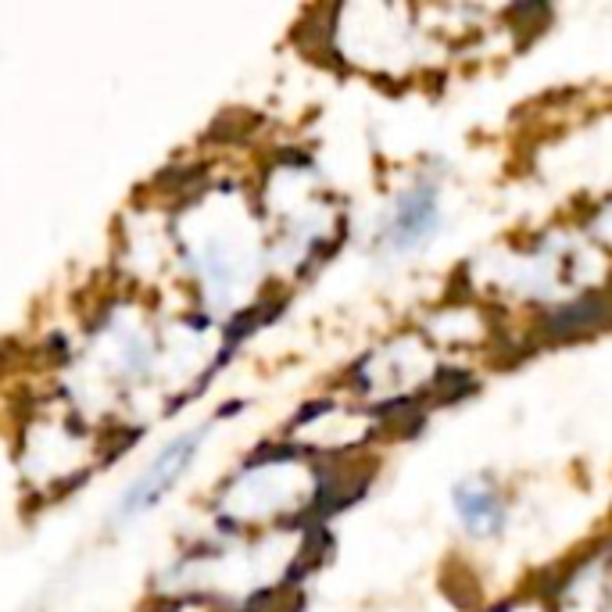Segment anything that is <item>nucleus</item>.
I'll return each instance as SVG.
<instances>
[{
  "label": "nucleus",
  "mask_w": 612,
  "mask_h": 612,
  "mask_svg": "<svg viewBox=\"0 0 612 612\" xmlns=\"http://www.w3.org/2000/svg\"><path fill=\"white\" fill-rule=\"evenodd\" d=\"M438 223H441L438 190H433L430 183H416L408 194L398 197V204H394L390 223L384 229V243L398 254L416 251L438 234Z\"/></svg>",
  "instance_id": "nucleus-1"
},
{
  "label": "nucleus",
  "mask_w": 612,
  "mask_h": 612,
  "mask_svg": "<svg viewBox=\"0 0 612 612\" xmlns=\"http://www.w3.org/2000/svg\"><path fill=\"white\" fill-rule=\"evenodd\" d=\"M201 441H204V430L186 433V438H180L175 444H169L166 452L158 455L155 466L144 473V480L133 484V491L126 495V501H122V512H126V515L144 512V509H151L155 501H158L161 495H166V491H172V484L186 473L190 458L197 455Z\"/></svg>",
  "instance_id": "nucleus-2"
},
{
  "label": "nucleus",
  "mask_w": 612,
  "mask_h": 612,
  "mask_svg": "<svg viewBox=\"0 0 612 612\" xmlns=\"http://www.w3.org/2000/svg\"><path fill=\"white\" fill-rule=\"evenodd\" d=\"M609 316H612L609 297L588 294V297H580V302H574V305H563V308L548 311L544 322H541V333L548 340H574L580 333L598 330L602 322H609Z\"/></svg>",
  "instance_id": "nucleus-3"
},
{
  "label": "nucleus",
  "mask_w": 612,
  "mask_h": 612,
  "mask_svg": "<svg viewBox=\"0 0 612 612\" xmlns=\"http://www.w3.org/2000/svg\"><path fill=\"white\" fill-rule=\"evenodd\" d=\"M452 498H455V512L462 526H466L473 537H495L506 530V509H501V501L491 487L458 484Z\"/></svg>",
  "instance_id": "nucleus-4"
}]
</instances>
